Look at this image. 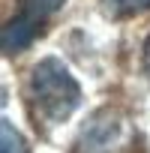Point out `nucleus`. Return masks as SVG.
Segmentation results:
<instances>
[{
  "instance_id": "1",
  "label": "nucleus",
  "mask_w": 150,
  "mask_h": 153,
  "mask_svg": "<svg viewBox=\"0 0 150 153\" xmlns=\"http://www.w3.org/2000/svg\"><path fill=\"white\" fill-rule=\"evenodd\" d=\"M27 102L39 126H57L78 108L81 87L72 78V72L63 66V60L45 57L33 66L27 78Z\"/></svg>"
},
{
  "instance_id": "2",
  "label": "nucleus",
  "mask_w": 150,
  "mask_h": 153,
  "mask_svg": "<svg viewBox=\"0 0 150 153\" xmlns=\"http://www.w3.org/2000/svg\"><path fill=\"white\" fill-rule=\"evenodd\" d=\"M66 3V0H18V12L6 21L0 45L6 54H18L33 45V39L42 33L45 21Z\"/></svg>"
},
{
  "instance_id": "3",
  "label": "nucleus",
  "mask_w": 150,
  "mask_h": 153,
  "mask_svg": "<svg viewBox=\"0 0 150 153\" xmlns=\"http://www.w3.org/2000/svg\"><path fill=\"white\" fill-rule=\"evenodd\" d=\"M102 3L111 18H132V15L150 9V0H102Z\"/></svg>"
},
{
  "instance_id": "4",
  "label": "nucleus",
  "mask_w": 150,
  "mask_h": 153,
  "mask_svg": "<svg viewBox=\"0 0 150 153\" xmlns=\"http://www.w3.org/2000/svg\"><path fill=\"white\" fill-rule=\"evenodd\" d=\"M0 150H3V153H27L24 138L15 132V126H12L9 120L0 123Z\"/></svg>"
},
{
  "instance_id": "5",
  "label": "nucleus",
  "mask_w": 150,
  "mask_h": 153,
  "mask_svg": "<svg viewBox=\"0 0 150 153\" xmlns=\"http://www.w3.org/2000/svg\"><path fill=\"white\" fill-rule=\"evenodd\" d=\"M141 63H144V69L150 72V36H147V42H144V57H141Z\"/></svg>"
}]
</instances>
